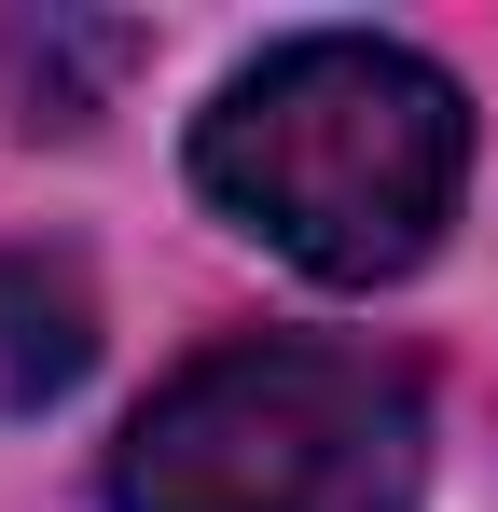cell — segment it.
Listing matches in <instances>:
<instances>
[{
	"instance_id": "7a4b0ae2",
	"label": "cell",
	"mask_w": 498,
	"mask_h": 512,
	"mask_svg": "<svg viewBox=\"0 0 498 512\" xmlns=\"http://www.w3.org/2000/svg\"><path fill=\"white\" fill-rule=\"evenodd\" d=\"M429 388L388 346L249 333L180 360L111 443V512H415Z\"/></svg>"
},
{
	"instance_id": "3957f363",
	"label": "cell",
	"mask_w": 498,
	"mask_h": 512,
	"mask_svg": "<svg viewBox=\"0 0 498 512\" xmlns=\"http://www.w3.org/2000/svg\"><path fill=\"white\" fill-rule=\"evenodd\" d=\"M83 360H97V319H83L70 263H0V402H56Z\"/></svg>"
},
{
	"instance_id": "6da1fadb",
	"label": "cell",
	"mask_w": 498,
	"mask_h": 512,
	"mask_svg": "<svg viewBox=\"0 0 498 512\" xmlns=\"http://www.w3.org/2000/svg\"><path fill=\"white\" fill-rule=\"evenodd\" d=\"M471 180V97L415 42L374 28H305L263 42L236 84L194 111V194L305 263L319 291H388L443 250Z\"/></svg>"
}]
</instances>
